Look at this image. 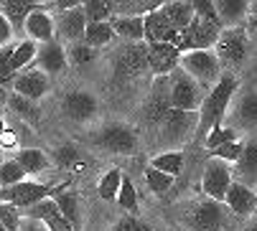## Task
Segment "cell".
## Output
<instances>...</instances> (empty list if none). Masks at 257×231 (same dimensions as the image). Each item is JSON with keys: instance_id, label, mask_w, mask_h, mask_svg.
I'll use <instances>...</instances> for the list:
<instances>
[{"instance_id": "cell-1", "label": "cell", "mask_w": 257, "mask_h": 231, "mask_svg": "<svg viewBox=\"0 0 257 231\" xmlns=\"http://www.w3.org/2000/svg\"><path fill=\"white\" fill-rule=\"evenodd\" d=\"M237 87H239V82H237L234 74H222V79L209 89V94L204 97V102L199 107V127H196V135H194L196 145H204L209 130L222 125L224 114L229 112L232 99L237 94Z\"/></svg>"}, {"instance_id": "cell-2", "label": "cell", "mask_w": 257, "mask_h": 231, "mask_svg": "<svg viewBox=\"0 0 257 231\" xmlns=\"http://www.w3.org/2000/svg\"><path fill=\"white\" fill-rule=\"evenodd\" d=\"M94 147L104 150V152H112V155H133L140 147V137L138 130L130 127L127 122H107L102 125L94 137H92Z\"/></svg>"}, {"instance_id": "cell-3", "label": "cell", "mask_w": 257, "mask_h": 231, "mask_svg": "<svg viewBox=\"0 0 257 231\" xmlns=\"http://www.w3.org/2000/svg\"><path fill=\"white\" fill-rule=\"evenodd\" d=\"M199 127V112H181V109H171L163 122L158 125L161 132V142L171 145V150H178L183 142H191Z\"/></svg>"}, {"instance_id": "cell-4", "label": "cell", "mask_w": 257, "mask_h": 231, "mask_svg": "<svg viewBox=\"0 0 257 231\" xmlns=\"http://www.w3.org/2000/svg\"><path fill=\"white\" fill-rule=\"evenodd\" d=\"M214 54L222 64V69H239L247 61L249 54V36L242 28H224L219 33L216 44H214Z\"/></svg>"}, {"instance_id": "cell-5", "label": "cell", "mask_w": 257, "mask_h": 231, "mask_svg": "<svg viewBox=\"0 0 257 231\" xmlns=\"http://www.w3.org/2000/svg\"><path fill=\"white\" fill-rule=\"evenodd\" d=\"M204 97H206L204 89H201L183 69H176L173 74H168V99H171V109L199 112Z\"/></svg>"}, {"instance_id": "cell-6", "label": "cell", "mask_w": 257, "mask_h": 231, "mask_svg": "<svg viewBox=\"0 0 257 231\" xmlns=\"http://www.w3.org/2000/svg\"><path fill=\"white\" fill-rule=\"evenodd\" d=\"M178 69L186 71L201 89H209V87H214L219 79H222V64H219L214 51L183 54L181 61H178Z\"/></svg>"}, {"instance_id": "cell-7", "label": "cell", "mask_w": 257, "mask_h": 231, "mask_svg": "<svg viewBox=\"0 0 257 231\" xmlns=\"http://www.w3.org/2000/svg\"><path fill=\"white\" fill-rule=\"evenodd\" d=\"M54 188L56 185H49V183H33V180H23L18 185H11V188H0V203H11L21 211L41 203L46 198L54 196Z\"/></svg>"}, {"instance_id": "cell-8", "label": "cell", "mask_w": 257, "mask_h": 231, "mask_svg": "<svg viewBox=\"0 0 257 231\" xmlns=\"http://www.w3.org/2000/svg\"><path fill=\"white\" fill-rule=\"evenodd\" d=\"M61 112L69 122H77V125H87L97 117L99 112V99L94 92L89 89H71L64 94L61 99Z\"/></svg>"}, {"instance_id": "cell-9", "label": "cell", "mask_w": 257, "mask_h": 231, "mask_svg": "<svg viewBox=\"0 0 257 231\" xmlns=\"http://www.w3.org/2000/svg\"><path fill=\"white\" fill-rule=\"evenodd\" d=\"M219 31L216 26L201 21V18H194L189 28H183L181 36H178V44L176 49L183 54H191V51H214V44H216V38H219Z\"/></svg>"}, {"instance_id": "cell-10", "label": "cell", "mask_w": 257, "mask_h": 231, "mask_svg": "<svg viewBox=\"0 0 257 231\" xmlns=\"http://www.w3.org/2000/svg\"><path fill=\"white\" fill-rule=\"evenodd\" d=\"M232 183H234V178H232V170H229L227 163L214 160V158L206 160L204 175H201V193H204L206 198H211V201H216V203H224L227 190H229Z\"/></svg>"}, {"instance_id": "cell-11", "label": "cell", "mask_w": 257, "mask_h": 231, "mask_svg": "<svg viewBox=\"0 0 257 231\" xmlns=\"http://www.w3.org/2000/svg\"><path fill=\"white\" fill-rule=\"evenodd\" d=\"M151 71L148 66V44H125L117 54V61H115V76L122 82H130V79H138L140 74Z\"/></svg>"}, {"instance_id": "cell-12", "label": "cell", "mask_w": 257, "mask_h": 231, "mask_svg": "<svg viewBox=\"0 0 257 231\" xmlns=\"http://www.w3.org/2000/svg\"><path fill=\"white\" fill-rule=\"evenodd\" d=\"M189 223L194 231H224L227 228V208H224V203L204 198L191 208Z\"/></svg>"}, {"instance_id": "cell-13", "label": "cell", "mask_w": 257, "mask_h": 231, "mask_svg": "<svg viewBox=\"0 0 257 231\" xmlns=\"http://www.w3.org/2000/svg\"><path fill=\"white\" fill-rule=\"evenodd\" d=\"M11 87H13V94H18V97H23L28 102H39V99H44L51 92V79L41 69L31 66V69H26V71H21L16 76Z\"/></svg>"}, {"instance_id": "cell-14", "label": "cell", "mask_w": 257, "mask_h": 231, "mask_svg": "<svg viewBox=\"0 0 257 231\" xmlns=\"http://www.w3.org/2000/svg\"><path fill=\"white\" fill-rule=\"evenodd\" d=\"M56 23V41L61 46H71V44H79L84 41V31H87V18L82 11V3L71 11L59 13V18H54Z\"/></svg>"}, {"instance_id": "cell-15", "label": "cell", "mask_w": 257, "mask_h": 231, "mask_svg": "<svg viewBox=\"0 0 257 231\" xmlns=\"http://www.w3.org/2000/svg\"><path fill=\"white\" fill-rule=\"evenodd\" d=\"M171 112V99H168V76H156L151 94L143 104V117L148 125H161L163 117Z\"/></svg>"}, {"instance_id": "cell-16", "label": "cell", "mask_w": 257, "mask_h": 231, "mask_svg": "<svg viewBox=\"0 0 257 231\" xmlns=\"http://www.w3.org/2000/svg\"><path fill=\"white\" fill-rule=\"evenodd\" d=\"M178 36L181 33L168 23V18L161 13V8L143 18V41L145 44H171V46H176Z\"/></svg>"}, {"instance_id": "cell-17", "label": "cell", "mask_w": 257, "mask_h": 231, "mask_svg": "<svg viewBox=\"0 0 257 231\" xmlns=\"http://www.w3.org/2000/svg\"><path fill=\"white\" fill-rule=\"evenodd\" d=\"M23 33H26L28 41L39 44V46L56 41V23H54V16L49 13V3H46V8L33 11V13L26 18Z\"/></svg>"}, {"instance_id": "cell-18", "label": "cell", "mask_w": 257, "mask_h": 231, "mask_svg": "<svg viewBox=\"0 0 257 231\" xmlns=\"http://www.w3.org/2000/svg\"><path fill=\"white\" fill-rule=\"evenodd\" d=\"M224 206L237 216V218H249L257 211V193L252 190V185H244L239 180H234L227 190Z\"/></svg>"}, {"instance_id": "cell-19", "label": "cell", "mask_w": 257, "mask_h": 231, "mask_svg": "<svg viewBox=\"0 0 257 231\" xmlns=\"http://www.w3.org/2000/svg\"><path fill=\"white\" fill-rule=\"evenodd\" d=\"M232 125L234 130H254L257 127V89H249L234 99L232 107Z\"/></svg>"}, {"instance_id": "cell-20", "label": "cell", "mask_w": 257, "mask_h": 231, "mask_svg": "<svg viewBox=\"0 0 257 231\" xmlns=\"http://www.w3.org/2000/svg\"><path fill=\"white\" fill-rule=\"evenodd\" d=\"M181 51L171 44H148V66L156 76H168L178 69Z\"/></svg>"}, {"instance_id": "cell-21", "label": "cell", "mask_w": 257, "mask_h": 231, "mask_svg": "<svg viewBox=\"0 0 257 231\" xmlns=\"http://www.w3.org/2000/svg\"><path fill=\"white\" fill-rule=\"evenodd\" d=\"M51 201L56 203V208L61 211V216L69 221V226L74 231H82V213H79V196L74 190H69V180L54 188Z\"/></svg>"}, {"instance_id": "cell-22", "label": "cell", "mask_w": 257, "mask_h": 231, "mask_svg": "<svg viewBox=\"0 0 257 231\" xmlns=\"http://www.w3.org/2000/svg\"><path fill=\"white\" fill-rule=\"evenodd\" d=\"M66 66H69V61H66V46H61L59 41H51V44L39 46L36 69H41L46 76H51V74H64Z\"/></svg>"}, {"instance_id": "cell-23", "label": "cell", "mask_w": 257, "mask_h": 231, "mask_svg": "<svg viewBox=\"0 0 257 231\" xmlns=\"http://www.w3.org/2000/svg\"><path fill=\"white\" fill-rule=\"evenodd\" d=\"M23 216L41 221L49 231H74V228L69 226V221L61 216V211L56 208V203H54L51 198H46V201H41V203H36V206H31V208H26Z\"/></svg>"}, {"instance_id": "cell-24", "label": "cell", "mask_w": 257, "mask_h": 231, "mask_svg": "<svg viewBox=\"0 0 257 231\" xmlns=\"http://www.w3.org/2000/svg\"><path fill=\"white\" fill-rule=\"evenodd\" d=\"M222 28H242L249 18V0H214Z\"/></svg>"}, {"instance_id": "cell-25", "label": "cell", "mask_w": 257, "mask_h": 231, "mask_svg": "<svg viewBox=\"0 0 257 231\" xmlns=\"http://www.w3.org/2000/svg\"><path fill=\"white\" fill-rule=\"evenodd\" d=\"M46 8V3H28V0H0V13L8 18V23L13 26V33H21L26 26V18L33 11Z\"/></svg>"}, {"instance_id": "cell-26", "label": "cell", "mask_w": 257, "mask_h": 231, "mask_svg": "<svg viewBox=\"0 0 257 231\" xmlns=\"http://www.w3.org/2000/svg\"><path fill=\"white\" fill-rule=\"evenodd\" d=\"M161 13L168 18V23L181 33L183 28H189L191 21L196 18L194 13V0H171V3H161Z\"/></svg>"}, {"instance_id": "cell-27", "label": "cell", "mask_w": 257, "mask_h": 231, "mask_svg": "<svg viewBox=\"0 0 257 231\" xmlns=\"http://www.w3.org/2000/svg\"><path fill=\"white\" fill-rule=\"evenodd\" d=\"M13 160L23 168L26 175H39V173L51 168V158L46 155L44 150H39V147H21Z\"/></svg>"}, {"instance_id": "cell-28", "label": "cell", "mask_w": 257, "mask_h": 231, "mask_svg": "<svg viewBox=\"0 0 257 231\" xmlns=\"http://www.w3.org/2000/svg\"><path fill=\"white\" fill-rule=\"evenodd\" d=\"M36 56H39V44L28 41V38L13 44V56H11V69H13V74L18 76L21 71L31 69V66L36 64Z\"/></svg>"}, {"instance_id": "cell-29", "label": "cell", "mask_w": 257, "mask_h": 231, "mask_svg": "<svg viewBox=\"0 0 257 231\" xmlns=\"http://www.w3.org/2000/svg\"><path fill=\"white\" fill-rule=\"evenodd\" d=\"M82 11H84L87 23H109L115 18L117 3L115 0H84Z\"/></svg>"}, {"instance_id": "cell-30", "label": "cell", "mask_w": 257, "mask_h": 231, "mask_svg": "<svg viewBox=\"0 0 257 231\" xmlns=\"http://www.w3.org/2000/svg\"><path fill=\"white\" fill-rule=\"evenodd\" d=\"M148 165L176 180L178 173L183 170V150H163V152H158V155H153V160Z\"/></svg>"}, {"instance_id": "cell-31", "label": "cell", "mask_w": 257, "mask_h": 231, "mask_svg": "<svg viewBox=\"0 0 257 231\" xmlns=\"http://www.w3.org/2000/svg\"><path fill=\"white\" fill-rule=\"evenodd\" d=\"M8 107L16 112V117L23 125L36 127V125L41 122V109H39V104H36V102H28V99H23L18 94H8Z\"/></svg>"}, {"instance_id": "cell-32", "label": "cell", "mask_w": 257, "mask_h": 231, "mask_svg": "<svg viewBox=\"0 0 257 231\" xmlns=\"http://www.w3.org/2000/svg\"><path fill=\"white\" fill-rule=\"evenodd\" d=\"M109 26L125 44H143V18H112Z\"/></svg>"}, {"instance_id": "cell-33", "label": "cell", "mask_w": 257, "mask_h": 231, "mask_svg": "<svg viewBox=\"0 0 257 231\" xmlns=\"http://www.w3.org/2000/svg\"><path fill=\"white\" fill-rule=\"evenodd\" d=\"M115 31H112V26L109 23H87V31H84V44L89 46V49H94V51H99V49H104V46H109L115 41Z\"/></svg>"}, {"instance_id": "cell-34", "label": "cell", "mask_w": 257, "mask_h": 231, "mask_svg": "<svg viewBox=\"0 0 257 231\" xmlns=\"http://www.w3.org/2000/svg\"><path fill=\"white\" fill-rule=\"evenodd\" d=\"M237 165V175H242L239 183L249 185L252 180H257V142H247L242 158L234 163Z\"/></svg>"}, {"instance_id": "cell-35", "label": "cell", "mask_w": 257, "mask_h": 231, "mask_svg": "<svg viewBox=\"0 0 257 231\" xmlns=\"http://www.w3.org/2000/svg\"><path fill=\"white\" fill-rule=\"evenodd\" d=\"M122 175H125V173H122L120 168H109V170L99 178L97 193H99L102 201L115 203V198H117V193H120V185H122Z\"/></svg>"}, {"instance_id": "cell-36", "label": "cell", "mask_w": 257, "mask_h": 231, "mask_svg": "<svg viewBox=\"0 0 257 231\" xmlns=\"http://www.w3.org/2000/svg\"><path fill=\"white\" fill-rule=\"evenodd\" d=\"M115 203L120 206V211H125V213H130V216H138V213H140L138 188H135V183L130 180V175H122V185H120V193H117Z\"/></svg>"}, {"instance_id": "cell-37", "label": "cell", "mask_w": 257, "mask_h": 231, "mask_svg": "<svg viewBox=\"0 0 257 231\" xmlns=\"http://www.w3.org/2000/svg\"><path fill=\"white\" fill-rule=\"evenodd\" d=\"M97 51L94 49H89L84 41H79V44H71V46H66V61L71 64V66H89V64H94L97 61Z\"/></svg>"}, {"instance_id": "cell-38", "label": "cell", "mask_w": 257, "mask_h": 231, "mask_svg": "<svg viewBox=\"0 0 257 231\" xmlns=\"http://www.w3.org/2000/svg\"><path fill=\"white\" fill-rule=\"evenodd\" d=\"M54 160H56L59 168H71V170H82V168H84L77 145H71V142H69V145H61V147L54 150Z\"/></svg>"}, {"instance_id": "cell-39", "label": "cell", "mask_w": 257, "mask_h": 231, "mask_svg": "<svg viewBox=\"0 0 257 231\" xmlns=\"http://www.w3.org/2000/svg\"><path fill=\"white\" fill-rule=\"evenodd\" d=\"M234 140H237V130H234V127H229V125H216V127L209 130V135H206V140H204V147L211 152V150L222 147V145H227V142H234Z\"/></svg>"}, {"instance_id": "cell-40", "label": "cell", "mask_w": 257, "mask_h": 231, "mask_svg": "<svg viewBox=\"0 0 257 231\" xmlns=\"http://www.w3.org/2000/svg\"><path fill=\"white\" fill-rule=\"evenodd\" d=\"M23 180H28V175L23 173V168L13 158H8L6 163H0V188H11V185H18Z\"/></svg>"}, {"instance_id": "cell-41", "label": "cell", "mask_w": 257, "mask_h": 231, "mask_svg": "<svg viewBox=\"0 0 257 231\" xmlns=\"http://www.w3.org/2000/svg\"><path fill=\"white\" fill-rule=\"evenodd\" d=\"M242 152H244V142H239V140H234V142H227V145H222V147H216V150H211L209 152V158H214V160H222V163H237L239 158H242Z\"/></svg>"}, {"instance_id": "cell-42", "label": "cell", "mask_w": 257, "mask_h": 231, "mask_svg": "<svg viewBox=\"0 0 257 231\" xmlns=\"http://www.w3.org/2000/svg\"><path fill=\"white\" fill-rule=\"evenodd\" d=\"M145 183H148V188L153 190V193L163 196V193H168V188L173 185V178L161 173V170H156V168H151V165H145Z\"/></svg>"}, {"instance_id": "cell-43", "label": "cell", "mask_w": 257, "mask_h": 231, "mask_svg": "<svg viewBox=\"0 0 257 231\" xmlns=\"http://www.w3.org/2000/svg\"><path fill=\"white\" fill-rule=\"evenodd\" d=\"M194 13H196V18H201V21L216 26L219 31H224V28H222V21H219V13H216L214 0H194Z\"/></svg>"}, {"instance_id": "cell-44", "label": "cell", "mask_w": 257, "mask_h": 231, "mask_svg": "<svg viewBox=\"0 0 257 231\" xmlns=\"http://www.w3.org/2000/svg\"><path fill=\"white\" fill-rule=\"evenodd\" d=\"M23 211L11 206V203H0V223L6 226V231H21Z\"/></svg>"}, {"instance_id": "cell-45", "label": "cell", "mask_w": 257, "mask_h": 231, "mask_svg": "<svg viewBox=\"0 0 257 231\" xmlns=\"http://www.w3.org/2000/svg\"><path fill=\"white\" fill-rule=\"evenodd\" d=\"M11 56H13V44L0 46V87L6 89V84H13L16 74L11 69Z\"/></svg>"}, {"instance_id": "cell-46", "label": "cell", "mask_w": 257, "mask_h": 231, "mask_svg": "<svg viewBox=\"0 0 257 231\" xmlns=\"http://www.w3.org/2000/svg\"><path fill=\"white\" fill-rule=\"evenodd\" d=\"M109 231H151V228L145 226L138 216H122V218H117L112 223V228H109Z\"/></svg>"}, {"instance_id": "cell-47", "label": "cell", "mask_w": 257, "mask_h": 231, "mask_svg": "<svg viewBox=\"0 0 257 231\" xmlns=\"http://www.w3.org/2000/svg\"><path fill=\"white\" fill-rule=\"evenodd\" d=\"M13 26L8 23V18L3 16V13H0V46H8L11 41H13Z\"/></svg>"}, {"instance_id": "cell-48", "label": "cell", "mask_w": 257, "mask_h": 231, "mask_svg": "<svg viewBox=\"0 0 257 231\" xmlns=\"http://www.w3.org/2000/svg\"><path fill=\"white\" fill-rule=\"evenodd\" d=\"M16 145H18V135L6 127L3 132H0V147H3V152H6V150H11V147H16Z\"/></svg>"}, {"instance_id": "cell-49", "label": "cell", "mask_w": 257, "mask_h": 231, "mask_svg": "<svg viewBox=\"0 0 257 231\" xmlns=\"http://www.w3.org/2000/svg\"><path fill=\"white\" fill-rule=\"evenodd\" d=\"M21 231H49L41 221H36V218H28V216H23V221H21Z\"/></svg>"}, {"instance_id": "cell-50", "label": "cell", "mask_w": 257, "mask_h": 231, "mask_svg": "<svg viewBox=\"0 0 257 231\" xmlns=\"http://www.w3.org/2000/svg\"><path fill=\"white\" fill-rule=\"evenodd\" d=\"M244 31H247L249 38H254V41H257V11H249V18L244 23Z\"/></svg>"}, {"instance_id": "cell-51", "label": "cell", "mask_w": 257, "mask_h": 231, "mask_svg": "<svg viewBox=\"0 0 257 231\" xmlns=\"http://www.w3.org/2000/svg\"><path fill=\"white\" fill-rule=\"evenodd\" d=\"M3 104H8V94H6L3 87H0V109H3Z\"/></svg>"}, {"instance_id": "cell-52", "label": "cell", "mask_w": 257, "mask_h": 231, "mask_svg": "<svg viewBox=\"0 0 257 231\" xmlns=\"http://www.w3.org/2000/svg\"><path fill=\"white\" fill-rule=\"evenodd\" d=\"M6 130V114H3V109H0V132Z\"/></svg>"}, {"instance_id": "cell-53", "label": "cell", "mask_w": 257, "mask_h": 231, "mask_svg": "<svg viewBox=\"0 0 257 231\" xmlns=\"http://www.w3.org/2000/svg\"><path fill=\"white\" fill-rule=\"evenodd\" d=\"M247 231H257V218H254V221H252V223L247 226Z\"/></svg>"}, {"instance_id": "cell-54", "label": "cell", "mask_w": 257, "mask_h": 231, "mask_svg": "<svg viewBox=\"0 0 257 231\" xmlns=\"http://www.w3.org/2000/svg\"><path fill=\"white\" fill-rule=\"evenodd\" d=\"M0 231H6V226H3V223H0Z\"/></svg>"}, {"instance_id": "cell-55", "label": "cell", "mask_w": 257, "mask_h": 231, "mask_svg": "<svg viewBox=\"0 0 257 231\" xmlns=\"http://www.w3.org/2000/svg\"><path fill=\"white\" fill-rule=\"evenodd\" d=\"M254 213H257V211H254Z\"/></svg>"}]
</instances>
